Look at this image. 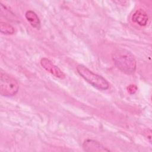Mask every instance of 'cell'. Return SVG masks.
<instances>
[{"label":"cell","instance_id":"9","mask_svg":"<svg viewBox=\"0 0 152 152\" xmlns=\"http://www.w3.org/2000/svg\"><path fill=\"white\" fill-rule=\"evenodd\" d=\"M137 86H135V85H133V84H131V85H129V86L127 87L128 92L129 94H134V93L137 91Z\"/></svg>","mask_w":152,"mask_h":152},{"label":"cell","instance_id":"5","mask_svg":"<svg viewBox=\"0 0 152 152\" xmlns=\"http://www.w3.org/2000/svg\"><path fill=\"white\" fill-rule=\"evenodd\" d=\"M83 148L87 151H109V150L106 149L99 142L92 140H87L83 144Z\"/></svg>","mask_w":152,"mask_h":152},{"label":"cell","instance_id":"4","mask_svg":"<svg viewBox=\"0 0 152 152\" xmlns=\"http://www.w3.org/2000/svg\"><path fill=\"white\" fill-rule=\"evenodd\" d=\"M40 64L45 70L50 72L53 76L60 79H64L65 78V74L48 58H42L40 61Z\"/></svg>","mask_w":152,"mask_h":152},{"label":"cell","instance_id":"2","mask_svg":"<svg viewBox=\"0 0 152 152\" xmlns=\"http://www.w3.org/2000/svg\"><path fill=\"white\" fill-rule=\"evenodd\" d=\"M77 71L79 75L87 82L99 90H107L109 84L106 79L103 77L96 74L83 65H78L77 66Z\"/></svg>","mask_w":152,"mask_h":152},{"label":"cell","instance_id":"1","mask_svg":"<svg viewBox=\"0 0 152 152\" xmlns=\"http://www.w3.org/2000/svg\"><path fill=\"white\" fill-rule=\"evenodd\" d=\"M112 59L115 66L126 74H132L136 70V61L134 55L124 49L116 50L112 55Z\"/></svg>","mask_w":152,"mask_h":152},{"label":"cell","instance_id":"7","mask_svg":"<svg viewBox=\"0 0 152 152\" xmlns=\"http://www.w3.org/2000/svg\"><path fill=\"white\" fill-rule=\"evenodd\" d=\"M25 17L29 22L30 25L37 29H39L40 27V21L37 15L33 11H27L25 14Z\"/></svg>","mask_w":152,"mask_h":152},{"label":"cell","instance_id":"6","mask_svg":"<svg viewBox=\"0 0 152 152\" xmlns=\"http://www.w3.org/2000/svg\"><path fill=\"white\" fill-rule=\"evenodd\" d=\"M132 20L140 26H145L148 22V17L147 13L142 10H137L132 16Z\"/></svg>","mask_w":152,"mask_h":152},{"label":"cell","instance_id":"3","mask_svg":"<svg viewBox=\"0 0 152 152\" xmlns=\"http://www.w3.org/2000/svg\"><path fill=\"white\" fill-rule=\"evenodd\" d=\"M17 81L12 77L3 71L0 74V93L4 96H12L18 91Z\"/></svg>","mask_w":152,"mask_h":152},{"label":"cell","instance_id":"8","mask_svg":"<svg viewBox=\"0 0 152 152\" xmlns=\"http://www.w3.org/2000/svg\"><path fill=\"white\" fill-rule=\"evenodd\" d=\"M0 31L5 34H12L14 33V28L10 24L5 22H1Z\"/></svg>","mask_w":152,"mask_h":152}]
</instances>
